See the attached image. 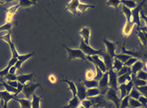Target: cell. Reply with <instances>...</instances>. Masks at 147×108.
Instances as JSON below:
<instances>
[{
    "label": "cell",
    "instance_id": "cell-1",
    "mask_svg": "<svg viewBox=\"0 0 147 108\" xmlns=\"http://www.w3.org/2000/svg\"><path fill=\"white\" fill-rule=\"evenodd\" d=\"M79 49H81L83 53L86 55L87 56H101L103 53L104 52V51L103 49H100V50H97V49H95L93 48H91L89 44H87L84 42L83 40H81L80 41V44H79Z\"/></svg>",
    "mask_w": 147,
    "mask_h": 108
},
{
    "label": "cell",
    "instance_id": "cell-2",
    "mask_svg": "<svg viewBox=\"0 0 147 108\" xmlns=\"http://www.w3.org/2000/svg\"><path fill=\"white\" fill-rule=\"evenodd\" d=\"M146 3V1H142L140 3H138V6L134 9L132 10V18L131 21L134 23L138 26V28H142V23H141V19H140V13L142 11L143 6Z\"/></svg>",
    "mask_w": 147,
    "mask_h": 108
},
{
    "label": "cell",
    "instance_id": "cell-3",
    "mask_svg": "<svg viewBox=\"0 0 147 108\" xmlns=\"http://www.w3.org/2000/svg\"><path fill=\"white\" fill-rule=\"evenodd\" d=\"M64 48L66 50V52L68 53V59L69 60H73V59H81L82 61H87V56L83 53L81 49L77 48V49H72V48H69L65 45H62Z\"/></svg>",
    "mask_w": 147,
    "mask_h": 108
},
{
    "label": "cell",
    "instance_id": "cell-4",
    "mask_svg": "<svg viewBox=\"0 0 147 108\" xmlns=\"http://www.w3.org/2000/svg\"><path fill=\"white\" fill-rule=\"evenodd\" d=\"M41 88V85L40 83H34V82H28L24 86L23 89V94L24 95L25 98L27 99H29V98L32 97V95H34L35 91L36 90V88Z\"/></svg>",
    "mask_w": 147,
    "mask_h": 108
},
{
    "label": "cell",
    "instance_id": "cell-5",
    "mask_svg": "<svg viewBox=\"0 0 147 108\" xmlns=\"http://www.w3.org/2000/svg\"><path fill=\"white\" fill-rule=\"evenodd\" d=\"M106 99L111 101L113 104L116 106L117 108H120L121 106V99L117 95V90L113 89V88H109L108 92L105 95Z\"/></svg>",
    "mask_w": 147,
    "mask_h": 108
},
{
    "label": "cell",
    "instance_id": "cell-6",
    "mask_svg": "<svg viewBox=\"0 0 147 108\" xmlns=\"http://www.w3.org/2000/svg\"><path fill=\"white\" fill-rule=\"evenodd\" d=\"M87 61H91L92 64H94L95 67H98L104 74L106 73V72H108L107 71V68H106V65L104 64V60H103V58H102L101 56H87Z\"/></svg>",
    "mask_w": 147,
    "mask_h": 108
},
{
    "label": "cell",
    "instance_id": "cell-7",
    "mask_svg": "<svg viewBox=\"0 0 147 108\" xmlns=\"http://www.w3.org/2000/svg\"><path fill=\"white\" fill-rule=\"evenodd\" d=\"M134 83H133V81L128 82V83H125V84H121L120 86H118L117 87V90L120 91V93H121V95H120V99H124L126 96H129V95L130 91L133 89L134 87Z\"/></svg>",
    "mask_w": 147,
    "mask_h": 108
},
{
    "label": "cell",
    "instance_id": "cell-8",
    "mask_svg": "<svg viewBox=\"0 0 147 108\" xmlns=\"http://www.w3.org/2000/svg\"><path fill=\"white\" fill-rule=\"evenodd\" d=\"M98 88L100 89L101 95H106L109 89V80H108V72L104 73L102 78L99 81Z\"/></svg>",
    "mask_w": 147,
    "mask_h": 108
},
{
    "label": "cell",
    "instance_id": "cell-9",
    "mask_svg": "<svg viewBox=\"0 0 147 108\" xmlns=\"http://www.w3.org/2000/svg\"><path fill=\"white\" fill-rule=\"evenodd\" d=\"M102 41H103V43L104 44V45H105V47H106V49H107V51L106 52L108 53V55H110V56H112L113 58H114L115 56H116V44L114 41H110V40H108L106 38H103L102 39Z\"/></svg>",
    "mask_w": 147,
    "mask_h": 108
},
{
    "label": "cell",
    "instance_id": "cell-10",
    "mask_svg": "<svg viewBox=\"0 0 147 108\" xmlns=\"http://www.w3.org/2000/svg\"><path fill=\"white\" fill-rule=\"evenodd\" d=\"M16 96L14 95H11L7 91H0V101L2 103L3 108H7V103L9 101L14 100Z\"/></svg>",
    "mask_w": 147,
    "mask_h": 108
},
{
    "label": "cell",
    "instance_id": "cell-11",
    "mask_svg": "<svg viewBox=\"0 0 147 108\" xmlns=\"http://www.w3.org/2000/svg\"><path fill=\"white\" fill-rule=\"evenodd\" d=\"M108 72V80H109V88H113L117 90L118 82H117V74L113 69H109Z\"/></svg>",
    "mask_w": 147,
    "mask_h": 108
},
{
    "label": "cell",
    "instance_id": "cell-12",
    "mask_svg": "<svg viewBox=\"0 0 147 108\" xmlns=\"http://www.w3.org/2000/svg\"><path fill=\"white\" fill-rule=\"evenodd\" d=\"M77 87V96L79 100L82 102L87 99V88L83 85L82 82H78L76 85Z\"/></svg>",
    "mask_w": 147,
    "mask_h": 108
},
{
    "label": "cell",
    "instance_id": "cell-13",
    "mask_svg": "<svg viewBox=\"0 0 147 108\" xmlns=\"http://www.w3.org/2000/svg\"><path fill=\"white\" fill-rule=\"evenodd\" d=\"M20 7V5L16 4L12 6L8 9L6 10V22L5 23H12L13 21V17L16 12L17 11L18 8Z\"/></svg>",
    "mask_w": 147,
    "mask_h": 108
},
{
    "label": "cell",
    "instance_id": "cell-14",
    "mask_svg": "<svg viewBox=\"0 0 147 108\" xmlns=\"http://www.w3.org/2000/svg\"><path fill=\"white\" fill-rule=\"evenodd\" d=\"M134 25L135 24L133 21H127L126 20L125 24L124 25V27L122 28V30H121V33H122V36L124 38H127L132 33Z\"/></svg>",
    "mask_w": 147,
    "mask_h": 108
},
{
    "label": "cell",
    "instance_id": "cell-15",
    "mask_svg": "<svg viewBox=\"0 0 147 108\" xmlns=\"http://www.w3.org/2000/svg\"><path fill=\"white\" fill-rule=\"evenodd\" d=\"M79 35L82 37L84 42L90 45V37H91V28L88 27H83L81 30L79 31Z\"/></svg>",
    "mask_w": 147,
    "mask_h": 108
},
{
    "label": "cell",
    "instance_id": "cell-16",
    "mask_svg": "<svg viewBox=\"0 0 147 108\" xmlns=\"http://www.w3.org/2000/svg\"><path fill=\"white\" fill-rule=\"evenodd\" d=\"M34 73L29 74H20L17 75V82H20L23 85L27 84V82H32L34 78Z\"/></svg>",
    "mask_w": 147,
    "mask_h": 108
},
{
    "label": "cell",
    "instance_id": "cell-17",
    "mask_svg": "<svg viewBox=\"0 0 147 108\" xmlns=\"http://www.w3.org/2000/svg\"><path fill=\"white\" fill-rule=\"evenodd\" d=\"M35 54V52H31V53H28V54H24V55H19L18 56V61L16 62V64L15 65V67L16 68V69H20V67H21L22 64L24 63V62H25L27 60H28L30 57L33 56Z\"/></svg>",
    "mask_w": 147,
    "mask_h": 108
},
{
    "label": "cell",
    "instance_id": "cell-18",
    "mask_svg": "<svg viewBox=\"0 0 147 108\" xmlns=\"http://www.w3.org/2000/svg\"><path fill=\"white\" fill-rule=\"evenodd\" d=\"M79 3H80V2L78 0H72V1H70L69 3L67 4L65 10L70 11L73 15H76Z\"/></svg>",
    "mask_w": 147,
    "mask_h": 108
},
{
    "label": "cell",
    "instance_id": "cell-19",
    "mask_svg": "<svg viewBox=\"0 0 147 108\" xmlns=\"http://www.w3.org/2000/svg\"><path fill=\"white\" fill-rule=\"evenodd\" d=\"M102 58L104 60V62L105 65H106V68H107V71H108L109 69H111L113 68V59L112 56L110 55H108V53L106 52H104L102 55Z\"/></svg>",
    "mask_w": 147,
    "mask_h": 108
},
{
    "label": "cell",
    "instance_id": "cell-20",
    "mask_svg": "<svg viewBox=\"0 0 147 108\" xmlns=\"http://www.w3.org/2000/svg\"><path fill=\"white\" fill-rule=\"evenodd\" d=\"M144 66H145V64H144V62L142 61H136L135 63H134V65L130 68L131 69V74L133 75V76H135L136 74L138 73L139 71H141V70H142V69L144 68Z\"/></svg>",
    "mask_w": 147,
    "mask_h": 108
},
{
    "label": "cell",
    "instance_id": "cell-21",
    "mask_svg": "<svg viewBox=\"0 0 147 108\" xmlns=\"http://www.w3.org/2000/svg\"><path fill=\"white\" fill-rule=\"evenodd\" d=\"M132 81V74H131V71L127 73V74H124L119 76L117 78V82L118 85H121V84H125V83H128Z\"/></svg>",
    "mask_w": 147,
    "mask_h": 108
},
{
    "label": "cell",
    "instance_id": "cell-22",
    "mask_svg": "<svg viewBox=\"0 0 147 108\" xmlns=\"http://www.w3.org/2000/svg\"><path fill=\"white\" fill-rule=\"evenodd\" d=\"M121 53H124V54H127V55H129V56H133V57H136V58H142V55L140 52H137V51H130L128 50L125 48V44L122 46L121 48Z\"/></svg>",
    "mask_w": 147,
    "mask_h": 108
},
{
    "label": "cell",
    "instance_id": "cell-23",
    "mask_svg": "<svg viewBox=\"0 0 147 108\" xmlns=\"http://www.w3.org/2000/svg\"><path fill=\"white\" fill-rule=\"evenodd\" d=\"M80 104H81V101L79 100L78 96L76 95V96L73 97L71 99L69 100V103H68L67 106L63 107L62 108H78Z\"/></svg>",
    "mask_w": 147,
    "mask_h": 108
},
{
    "label": "cell",
    "instance_id": "cell-24",
    "mask_svg": "<svg viewBox=\"0 0 147 108\" xmlns=\"http://www.w3.org/2000/svg\"><path fill=\"white\" fill-rule=\"evenodd\" d=\"M15 101L19 103L20 108H32V101L27 99H17L15 98Z\"/></svg>",
    "mask_w": 147,
    "mask_h": 108
},
{
    "label": "cell",
    "instance_id": "cell-25",
    "mask_svg": "<svg viewBox=\"0 0 147 108\" xmlns=\"http://www.w3.org/2000/svg\"><path fill=\"white\" fill-rule=\"evenodd\" d=\"M61 82H65V83L68 85V91H71L73 97L77 95V87H76V85H75L74 82H71V81H69V80H67V79H63V80H61Z\"/></svg>",
    "mask_w": 147,
    "mask_h": 108
},
{
    "label": "cell",
    "instance_id": "cell-26",
    "mask_svg": "<svg viewBox=\"0 0 147 108\" xmlns=\"http://www.w3.org/2000/svg\"><path fill=\"white\" fill-rule=\"evenodd\" d=\"M101 95L99 88H91L87 89V99L88 98H94Z\"/></svg>",
    "mask_w": 147,
    "mask_h": 108
},
{
    "label": "cell",
    "instance_id": "cell-27",
    "mask_svg": "<svg viewBox=\"0 0 147 108\" xmlns=\"http://www.w3.org/2000/svg\"><path fill=\"white\" fill-rule=\"evenodd\" d=\"M137 36L138 37L142 45H146L147 44V33L143 32V31L140 30L138 28V32H137Z\"/></svg>",
    "mask_w": 147,
    "mask_h": 108
},
{
    "label": "cell",
    "instance_id": "cell-28",
    "mask_svg": "<svg viewBox=\"0 0 147 108\" xmlns=\"http://www.w3.org/2000/svg\"><path fill=\"white\" fill-rule=\"evenodd\" d=\"M82 83L87 89L98 88V86H99V82L95 80V79L94 80H84Z\"/></svg>",
    "mask_w": 147,
    "mask_h": 108
},
{
    "label": "cell",
    "instance_id": "cell-29",
    "mask_svg": "<svg viewBox=\"0 0 147 108\" xmlns=\"http://www.w3.org/2000/svg\"><path fill=\"white\" fill-rule=\"evenodd\" d=\"M42 96H37L36 95H32V108H40V102Z\"/></svg>",
    "mask_w": 147,
    "mask_h": 108
},
{
    "label": "cell",
    "instance_id": "cell-30",
    "mask_svg": "<svg viewBox=\"0 0 147 108\" xmlns=\"http://www.w3.org/2000/svg\"><path fill=\"white\" fill-rule=\"evenodd\" d=\"M0 85H2V87H4L5 91H7L8 93H11V94H14V95L15 96H16V94H17V88H15V87H11V86H10V85H8L7 82H6V81L3 82H2V83H0Z\"/></svg>",
    "mask_w": 147,
    "mask_h": 108
},
{
    "label": "cell",
    "instance_id": "cell-31",
    "mask_svg": "<svg viewBox=\"0 0 147 108\" xmlns=\"http://www.w3.org/2000/svg\"><path fill=\"white\" fill-rule=\"evenodd\" d=\"M123 66H124V63H122L121 61H119L118 59L114 57V59H113V68H112V69H113V70H115L117 73L119 70H121V69L123 68Z\"/></svg>",
    "mask_w": 147,
    "mask_h": 108
},
{
    "label": "cell",
    "instance_id": "cell-32",
    "mask_svg": "<svg viewBox=\"0 0 147 108\" xmlns=\"http://www.w3.org/2000/svg\"><path fill=\"white\" fill-rule=\"evenodd\" d=\"M121 11L124 13V15H125L126 20L127 21H131V18H132V10L129 8H128L125 6H122L121 8Z\"/></svg>",
    "mask_w": 147,
    "mask_h": 108
},
{
    "label": "cell",
    "instance_id": "cell-33",
    "mask_svg": "<svg viewBox=\"0 0 147 108\" xmlns=\"http://www.w3.org/2000/svg\"><path fill=\"white\" fill-rule=\"evenodd\" d=\"M121 3L131 10L134 9L138 6V3L136 1H129H129H121Z\"/></svg>",
    "mask_w": 147,
    "mask_h": 108
},
{
    "label": "cell",
    "instance_id": "cell-34",
    "mask_svg": "<svg viewBox=\"0 0 147 108\" xmlns=\"http://www.w3.org/2000/svg\"><path fill=\"white\" fill-rule=\"evenodd\" d=\"M141 95H141V93L138 91V89H137L136 87H133V89L130 91L129 96V98H131V99H134L138 100Z\"/></svg>",
    "mask_w": 147,
    "mask_h": 108
},
{
    "label": "cell",
    "instance_id": "cell-35",
    "mask_svg": "<svg viewBox=\"0 0 147 108\" xmlns=\"http://www.w3.org/2000/svg\"><path fill=\"white\" fill-rule=\"evenodd\" d=\"M36 3L34 1H28V0H22V1H19L18 4L20 5V7H30L31 6L35 5Z\"/></svg>",
    "mask_w": 147,
    "mask_h": 108
},
{
    "label": "cell",
    "instance_id": "cell-36",
    "mask_svg": "<svg viewBox=\"0 0 147 108\" xmlns=\"http://www.w3.org/2000/svg\"><path fill=\"white\" fill-rule=\"evenodd\" d=\"M95 6H92V5L89 4H85V3H80L78 7V11L80 13H84L88 8H94Z\"/></svg>",
    "mask_w": 147,
    "mask_h": 108
},
{
    "label": "cell",
    "instance_id": "cell-37",
    "mask_svg": "<svg viewBox=\"0 0 147 108\" xmlns=\"http://www.w3.org/2000/svg\"><path fill=\"white\" fill-rule=\"evenodd\" d=\"M131 57H133V56H129V55H127V54H124V53H120V54H117L116 56H115V58H117L118 59L119 61H121L122 63H125L126 61H128L129 59H130Z\"/></svg>",
    "mask_w": 147,
    "mask_h": 108
},
{
    "label": "cell",
    "instance_id": "cell-38",
    "mask_svg": "<svg viewBox=\"0 0 147 108\" xmlns=\"http://www.w3.org/2000/svg\"><path fill=\"white\" fill-rule=\"evenodd\" d=\"M129 107L132 108H138L142 107V105L141 104V103L138 99H134L129 98Z\"/></svg>",
    "mask_w": 147,
    "mask_h": 108
},
{
    "label": "cell",
    "instance_id": "cell-39",
    "mask_svg": "<svg viewBox=\"0 0 147 108\" xmlns=\"http://www.w3.org/2000/svg\"><path fill=\"white\" fill-rule=\"evenodd\" d=\"M95 77V72L92 69H88L87 70L85 74V80H94Z\"/></svg>",
    "mask_w": 147,
    "mask_h": 108
},
{
    "label": "cell",
    "instance_id": "cell-40",
    "mask_svg": "<svg viewBox=\"0 0 147 108\" xmlns=\"http://www.w3.org/2000/svg\"><path fill=\"white\" fill-rule=\"evenodd\" d=\"M129 96H126L124 99H122L121 101V106L120 108H128L129 107Z\"/></svg>",
    "mask_w": 147,
    "mask_h": 108
},
{
    "label": "cell",
    "instance_id": "cell-41",
    "mask_svg": "<svg viewBox=\"0 0 147 108\" xmlns=\"http://www.w3.org/2000/svg\"><path fill=\"white\" fill-rule=\"evenodd\" d=\"M120 4H121V1H118V0H109L108 2H106V5L107 6L113 7L116 10L118 9V6Z\"/></svg>",
    "mask_w": 147,
    "mask_h": 108
},
{
    "label": "cell",
    "instance_id": "cell-42",
    "mask_svg": "<svg viewBox=\"0 0 147 108\" xmlns=\"http://www.w3.org/2000/svg\"><path fill=\"white\" fill-rule=\"evenodd\" d=\"M135 77L139 78V79H141V80H143V81H146V82L147 72L146 71H144V70H141V71H139L138 73L135 75Z\"/></svg>",
    "mask_w": 147,
    "mask_h": 108
},
{
    "label": "cell",
    "instance_id": "cell-43",
    "mask_svg": "<svg viewBox=\"0 0 147 108\" xmlns=\"http://www.w3.org/2000/svg\"><path fill=\"white\" fill-rule=\"evenodd\" d=\"M131 71V69L129 68V67H127L125 65H124L123 66V68L121 69V70H119L118 72H117V77H119V76H121V75H124V74H127V73H129Z\"/></svg>",
    "mask_w": 147,
    "mask_h": 108
},
{
    "label": "cell",
    "instance_id": "cell-44",
    "mask_svg": "<svg viewBox=\"0 0 147 108\" xmlns=\"http://www.w3.org/2000/svg\"><path fill=\"white\" fill-rule=\"evenodd\" d=\"M138 61V58H136V57H131L130 59H129L128 61H126L125 63L124 64V65H125V66L129 67V68H131V67L134 65V63Z\"/></svg>",
    "mask_w": 147,
    "mask_h": 108
},
{
    "label": "cell",
    "instance_id": "cell-45",
    "mask_svg": "<svg viewBox=\"0 0 147 108\" xmlns=\"http://www.w3.org/2000/svg\"><path fill=\"white\" fill-rule=\"evenodd\" d=\"M12 27V23H5L3 25L0 26V32L1 31H9L11 32Z\"/></svg>",
    "mask_w": 147,
    "mask_h": 108
},
{
    "label": "cell",
    "instance_id": "cell-46",
    "mask_svg": "<svg viewBox=\"0 0 147 108\" xmlns=\"http://www.w3.org/2000/svg\"><path fill=\"white\" fill-rule=\"evenodd\" d=\"M138 89V91L141 93V95H143V96H146L147 97V85L146 86H143V87H136Z\"/></svg>",
    "mask_w": 147,
    "mask_h": 108
},
{
    "label": "cell",
    "instance_id": "cell-47",
    "mask_svg": "<svg viewBox=\"0 0 147 108\" xmlns=\"http://www.w3.org/2000/svg\"><path fill=\"white\" fill-rule=\"evenodd\" d=\"M4 79L6 81H17V75L8 74L5 77Z\"/></svg>",
    "mask_w": 147,
    "mask_h": 108
},
{
    "label": "cell",
    "instance_id": "cell-48",
    "mask_svg": "<svg viewBox=\"0 0 147 108\" xmlns=\"http://www.w3.org/2000/svg\"><path fill=\"white\" fill-rule=\"evenodd\" d=\"M138 101L141 103V104L142 105V107H145L146 108H147V97L143 96V95H141L140 98H139Z\"/></svg>",
    "mask_w": 147,
    "mask_h": 108
},
{
    "label": "cell",
    "instance_id": "cell-49",
    "mask_svg": "<svg viewBox=\"0 0 147 108\" xmlns=\"http://www.w3.org/2000/svg\"><path fill=\"white\" fill-rule=\"evenodd\" d=\"M140 19H141V20H143V21L145 22V23H146V26L145 27H147V15H145V13L143 12L142 11L140 13Z\"/></svg>",
    "mask_w": 147,
    "mask_h": 108
},
{
    "label": "cell",
    "instance_id": "cell-50",
    "mask_svg": "<svg viewBox=\"0 0 147 108\" xmlns=\"http://www.w3.org/2000/svg\"><path fill=\"white\" fill-rule=\"evenodd\" d=\"M48 79H49V81L51 82L52 84L56 83L57 80V77L54 74H50V75L49 76V78H48Z\"/></svg>",
    "mask_w": 147,
    "mask_h": 108
},
{
    "label": "cell",
    "instance_id": "cell-51",
    "mask_svg": "<svg viewBox=\"0 0 147 108\" xmlns=\"http://www.w3.org/2000/svg\"><path fill=\"white\" fill-rule=\"evenodd\" d=\"M6 82H7L8 85H10V86L15 87V88H17L18 87L17 81H6Z\"/></svg>",
    "mask_w": 147,
    "mask_h": 108
},
{
    "label": "cell",
    "instance_id": "cell-52",
    "mask_svg": "<svg viewBox=\"0 0 147 108\" xmlns=\"http://www.w3.org/2000/svg\"><path fill=\"white\" fill-rule=\"evenodd\" d=\"M24 85H23V84H21L20 82H18V87H17V94H16V95H19L20 92H22L23 91V89H24Z\"/></svg>",
    "mask_w": 147,
    "mask_h": 108
},
{
    "label": "cell",
    "instance_id": "cell-53",
    "mask_svg": "<svg viewBox=\"0 0 147 108\" xmlns=\"http://www.w3.org/2000/svg\"><path fill=\"white\" fill-rule=\"evenodd\" d=\"M5 82L4 78H3L0 77V83H2V82Z\"/></svg>",
    "mask_w": 147,
    "mask_h": 108
},
{
    "label": "cell",
    "instance_id": "cell-54",
    "mask_svg": "<svg viewBox=\"0 0 147 108\" xmlns=\"http://www.w3.org/2000/svg\"><path fill=\"white\" fill-rule=\"evenodd\" d=\"M78 108H85V107H84V106H83L82 104H80V105L78 106Z\"/></svg>",
    "mask_w": 147,
    "mask_h": 108
},
{
    "label": "cell",
    "instance_id": "cell-55",
    "mask_svg": "<svg viewBox=\"0 0 147 108\" xmlns=\"http://www.w3.org/2000/svg\"><path fill=\"white\" fill-rule=\"evenodd\" d=\"M145 66H146V69H147V61H146V63H145Z\"/></svg>",
    "mask_w": 147,
    "mask_h": 108
},
{
    "label": "cell",
    "instance_id": "cell-56",
    "mask_svg": "<svg viewBox=\"0 0 147 108\" xmlns=\"http://www.w3.org/2000/svg\"><path fill=\"white\" fill-rule=\"evenodd\" d=\"M138 108H146L145 107H138Z\"/></svg>",
    "mask_w": 147,
    "mask_h": 108
},
{
    "label": "cell",
    "instance_id": "cell-57",
    "mask_svg": "<svg viewBox=\"0 0 147 108\" xmlns=\"http://www.w3.org/2000/svg\"><path fill=\"white\" fill-rule=\"evenodd\" d=\"M146 84H147V80H146Z\"/></svg>",
    "mask_w": 147,
    "mask_h": 108
}]
</instances>
